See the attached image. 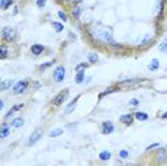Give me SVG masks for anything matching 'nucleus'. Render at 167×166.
Listing matches in <instances>:
<instances>
[{
	"label": "nucleus",
	"instance_id": "4be33fe9",
	"mask_svg": "<svg viewBox=\"0 0 167 166\" xmlns=\"http://www.w3.org/2000/svg\"><path fill=\"white\" fill-rule=\"evenodd\" d=\"M99 157H100V159L102 160H108L110 159V157H111V154L108 151H103L102 153H100Z\"/></svg>",
	"mask_w": 167,
	"mask_h": 166
},
{
	"label": "nucleus",
	"instance_id": "9d476101",
	"mask_svg": "<svg viewBox=\"0 0 167 166\" xmlns=\"http://www.w3.org/2000/svg\"><path fill=\"white\" fill-rule=\"evenodd\" d=\"M9 134H10L9 125H6V123H3V125H1V128H0V136H1L2 139H4V138L9 136Z\"/></svg>",
	"mask_w": 167,
	"mask_h": 166
},
{
	"label": "nucleus",
	"instance_id": "2eb2a0df",
	"mask_svg": "<svg viewBox=\"0 0 167 166\" xmlns=\"http://www.w3.org/2000/svg\"><path fill=\"white\" fill-rule=\"evenodd\" d=\"M23 125H24V120L21 119V118H15V119H13L12 122V125L15 128L21 127Z\"/></svg>",
	"mask_w": 167,
	"mask_h": 166
},
{
	"label": "nucleus",
	"instance_id": "a211bd4d",
	"mask_svg": "<svg viewBox=\"0 0 167 166\" xmlns=\"http://www.w3.org/2000/svg\"><path fill=\"white\" fill-rule=\"evenodd\" d=\"M23 106H24V105H15V106H13V107L12 109H11V110H10L9 112H8V113H7V115H6V116H5V118H10V117H11V116H12V115H13V112H16L17 110H19V109H20V108H22V107H23Z\"/></svg>",
	"mask_w": 167,
	"mask_h": 166
},
{
	"label": "nucleus",
	"instance_id": "423d86ee",
	"mask_svg": "<svg viewBox=\"0 0 167 166\" xmlns=\"http://www.w3.org/2000/svg\"><path fill=\"white\" fill-rule=\"evenodd\" d=\"M156 161L158 163H163L167 159V151L164 148H160L156 152L155 156Z\"/></svg>",
	"mask_w": 167,
	"mask_h": 166
},
{
	"label": "nucleus",
	"instance_id": "c85d7f7f",
	"mask_svg": "<svg viewBox=\"0 0 167 166\" xmlns=\"http://www.w3.org/2000/svg\"><path fill=\"white\" fill-rule=\"evenodd\" d=\"M39 8H44V6L46 5V0H37L36 1Z\"/></svg>",
	"mask_w": 167,
	"mask_h": 166
},
{
	"label": "nucleus",
	"instance_id": "b1692460",
	"mask_svg": "<svg viewBox=\"0 0 167 166\" xmlns=\"http://www.w3.org/2000/svg\"><path fill=\"white\" fill-rule=\"evenodd\" d=\"M52 26L55 28V30H56V32H61L62 30H64L63 24L59 23V22H52Z\"/></svg>",
	"mask_w": 167,
	"mask_h": 166
},
{
	"label": "nucleus",
	"instance_id": "6e6552de",
	"mask_svg": "<svg viewBox=\"0 0 167 166\" xmlns=\"http://www.w3.org/2000/svg\"><path fill=\"white\" fill-rule=\"evenodd\" d=\"M114 131V126L111 122H104L103 123V133L104 134H110Z\"/></svg>",
	"mask_w": 167,
	"mask_h": 166
},
{
	"label": "nucleus",
	"instance_id": "6ab92c4d",
	"mask_svg": "<svg viewBox=\"0 0 167 166\" xmlns=\"http://www.w3.org/2000/svg\"><path fill=\"white\" fill-rule=\"evenodd\" d=\"M87 59H88V61L92 64L97 63V62L99 61V57L96 53H89V54L87 55Z\"/></svg>",
	"mask_w": 167,
	"mask_h": 166
},
{
	"label": "nucleus",
	"instance_id": "5701e85b",
	"mask_svg": "<svg viewBox=\"0 0 167 166\" xmlns=\"http://www.w3.org/2000/svg\"><path fill=\"white\" fill-rule=\"evenodd\" d=\"M158 49H160L161 52L166 53L167 54V40H164L161 42V43L160 44V46H158Z\"/></svg>",
	"mask_w": 167,
	"mask_h": 166
},
{
	"label": "nucleus",
	"instance_id": "9b49d317",
	"mask_svg": "<svg viewBox=\"0 0 167 166\" xmlns=\"http://www.w3.org/2000/svg\"><path fill=\"white\" fill-rule=\"evenodd\" d=\"M43 50H44V46H42L40 44H35L32 47V52L35 55H39L40 53L43 52Z\"/></svg>",
	"mask_w": 167,
	"mask_h": 166
},
{
	"label": "nucleus",
	"instance_id": "7ed1b4c3",
	"mask_svg": "<svg viewBox=\"0 0 167 166\" xmlns=\"http://www.w3.org/2000/svg\"><path fill=\"white\" fill-rule=\"evenodd\" d=\"M2 36L7 42H13L15 39V33L11 27H5L2 30Z\"/></svg>",
	"mask_w": 167,
	"mask_h": 166
},
{
	"label": "nucleus",
	"instance_id": "f257e3e1",
	"mask_svg": "<svg viewBox=\"0 0 167 166\" xmlns=\"http://www.w3.org/2000/svg\"><path fill=\"white\" fill-rule=\"evenodd\" d=\"M43 133H44V132H43V130H42L41 128L35 129V130L33 131V133L30 135V137L29 139V142H28V144H29L30 146L35 144V143L41 139V137L43 136Z\"/></svg>",
	"mask_w": 167,
	"mask_h": 166
},
{
	"label": "nucleus",
	"instance_id": "1a4fd4ad",
	"mask_svg": "<svg viewBox=\"0 0 167 166\" xmlns=\"http://www.w3.org/2000/svg\"><path fill=\"white\" fill-rule=\"evenodd\" d=\"M15 83L13 80H3L1 82V84H0V90L1 91H4L6 90V89L10 88L11 86H13V84Z\"/></svg>",
	"mask_w": 167,
	"mask_h": 166
},
{
	"label": "nucleus",
	"instance_id": "f704fd0d",
	"mask_svg": "<svg viewBox=\"0 0 167 166\" xmlns=\"http://www.w3.org/2000/svg\"><path fill=\"white\" fill-rule=\"evenodd\" d=\"M162 118H163V119H166V118H167V112H165V113L162 115Z\"/></svg>",
	"mask_w": 167,
	"mask_h": 166
},
{
	"label": "nucleus",
	"instance_id": "c756f323",
	"mask_svg": "<svg viewBox=\"0 0 167 166\" xmlns=\"http://www.w3.org/2000/svg\"><path fill=\"white\" fill-rule=\"evenodd\" d=\"M52 64H53V62H51V63H48V64H44V65H42V66L40 67V69H41L42 70H43V69H47V67H50Z\"/></svg>",
	"mask_w": 167,
	"mask_h": 166
},
{
	"label": "nucleus",
	"instance_id": "393cba45",
	"mask_svg": "<svg viewBox=\"0 0 167 166\" xmlns=\"http://www.w3.org/2000/svg\"><path fill=\"white\" fill-rule=\"evenodd\" d=\"M80 13H81V9L79 7H75L74 9H73V16H74V18H79V16H80Z\"/></svg>",
	"mask_w": 167,
	"mask_h": 166
},
{
	"label": "nucleus",
	"instance_id": "aec40b11",
	"mask_svg": "<svg viewBox=\"0 0 167 166\" xmlns=\"http://www.w3.org/2000/svg\"><path fill=\"white\" fill-rule=\"evenodd\" d=\"M84 70H81V71H79L77 73V75H76V78H75L76 83L81 84L82 82L84 81Z\"/></svg>",
	"mask_w": 167,
	"mask_h": 166
},
{
	"label": "nucleus",
	"instance_id": "bb28decb",
	"mask_svg": "<svg viewBox=\"0 0 167 166\" xmlns=\"http://www.w3.org/2000/svg\"><path fill=\"white\" fill-rule=\"evenodd\" d=\"M120 157L121 159H126L127 157H128V152L126 150H121L120 151Z\"/></svg>",
	"mask_w": 167,
	"mask_h": 166
},
{
	"label": "nucleus",
	"instance_id": "72a5a7b5",
	"mask_svg": "<svg viewBox=\"0 0 167 166\" xmlns=\"http://www.w3.org/2000/svg\"><path fill=\"white\" fill-rule=\"evenodd\" d=\"M3 107H4V102H3V100H1V109H3Z\"/></svg>",
	"mask_w": 167,
	"mask_h": 166
},
{
	"label": "nucleus",
	"instance_id": "f3484780",
	"mask_svg": "<svg viewBox=\"0 0 167 166\" xmlns=\"http://www.w3.org/2000/svg\"><path fill=\"white\" fill-rule=\"evenodd\" d=\"M135 117H136V119L139 121H145L148 119V115L146 113H144V112H137V113L135 114Z\"/></svg>",
	"mask_w": 167,
	"mask_h": 166
},
{
	"label": "nucleus",
	"instance_id": "2f4dec72",
	"mask_svg": "<svg viewBox=\"0 0 167 166\" xmlns=\"http://www.w3.org/2000/svg\"><path fill=\"white\" fill-rule=\"evenodd\" d=\"M160 145V143H154V144H152V145H150L149 147H147V150H149V149H152V148H154V147H157V146Z\"/></svg>",
	"mask_w": 167,
	"mask_h": 166
},
{
	"label": "nucleus",
	"instance_id": "7c9ffc66",
	"mask_svg": "<svg viewBox=\"0 0 167 166\" xmlns=\"http://www.w3.org/2000/svg\"><path fill=\"white\" fill-rule=\"evenodd\" d=\"M129 103H130V105H137L139 103V101L137 99H133V100L130 101Z\"/></svg>",
	"mask_w": 167,
	"mask_h": 166
},
{
	"label": "nucleus",
	"instance_id": "a878e982",
	"mask_svg": "<svg viewBox=\"0 0 167 166\" xmlns=\"http://www.w3.org/2000/svg\"><path fill=\"white\" fill-rule=\"evenodd\" d=\"M7 55H8V49L4 46H1V54H0V57H1V59H4Z\"/></svg>",
	"mask_w": 167,
	"mask_h": 166
},
{
	"label": "nucleus",
	"instance_id": "412c9836",
	"mask_svg": "<svg viewBox=\"0 0 167 166\" xmlns=\"http://www.w3.org/2000/svg\"><path fill=\"white\" fill-rule=\"evenodd\" d=\"M12 4H13V0H1V2H0V7L3 10H5V9H7V8H9Z\"/></svg>",
	"mask_w": 167,
	"mask_h": 166
},
{
	"label": "nucleus",
	"instance_id": "cd10ccee",
	"mask_svg": "<svg viewBox=\"0 0 167 166\" xmlns=\"http://www.w3.org/2000/svg\"><path fill=\"white\" fill-rule=\"evenodd\" d=\"M58 16H59V17H60L63 21H67V15L65 14V13L61 12V11H60V12H58Z\"/></svg>",
	"mask_w": 167,
	"mask_h": 166
},
{
	"label": "nucleus",
	"instance_id": "20e7f679",
	"mask_svg": "<svg viewBox=\"0 0 167 166\" xmlns=\"http://www.w3.org/2000/svg\"><path fill=\"white\" fill-rule=\"evenodd\" d=\"M67 97H69V90H67V89H65V90L61 91L60 93L56 95L54 100H53V103L57 106L61 105L62 103L67 99Z\"/></svg>",
	"mask_w": 167,
	"mask_h": 166
},
{
	"label": "nucleus",
	"instance_id": "473e14b6",
	"mask_svg": "<svg viewBox=\"0 0 167 166\" xmlns=\"http://www.w3.org/2000/svg\"><path fill=\"white\" fill-rule=\"evenodd\" d=\"M80 66H81V67H87V65H86V64H81ZM79 69H80V67H77V69H76L78 70Z\"/></svg>",
	"mask_w": 167,
	"mask_h": 166
},
{
	"label": "nucleus",
	"instance_id": "4468645a",
	"mask_svg": "<svg viewBox=\"0 0 167 166\" xmlns=\"http://www.w3.org/2000/svg\"><path fill=\"white\" fill-rule=\"evenodd\" d=\"M158 67H160V62H158V59H153L152 62L148 66V69H149V70L155 71V70H157L158 69Z\"/></svg>",
	"mask_w": 167,
	"mask_h": 166
},
{
	"label": "nucleus",
	"instance_id": "dca6fc26",
	"mask_svg": "<svg viewBox=\"0 0 167 166\" xmlns=\"http://www.w3.org/2000/svg\"><path fill=\"white\" fill-rule=\"evenodd\" d=\"M64 133V130L61 128H55L53 129V130H51L50 132V138H57L59 137L60 135H62Z\"/></svg>",
	"mask_w": 167,
	"mask_h": 166
},
{
	"label": "nucleus",
	"instance_id": "0eeeda50",
	"mask_svg": "<svg viewBox=\"0 0 167 166\" xmlns=\"http://www.w3.org/2000/svg\"><path fill=\"white\" fill-rule=\"evenodd\" d=\"M98 37L101 39V40H104V41H111L112 40V34L111 32H108V30H101L100 32L98 33Z\"/></svg>",
	"mask_w": 167,
	"mask_h": 166
},
{
	"label": "nucleus",
	"instance_id": "39448f33",
	"mask_svg": "<svg viewBox=\"0 0 167 166\" xmlns=\"http://www.w3.org/2000/svg\"><path fill=\"white\" fill-rule=\"evenodd\" d=\"M65 74H66V69H65V67H58L57 69H55L54 73H53V79H54L55 82H57V83H61V82L64 81Z\"/></svg>",
	"mask_w": 167,
	"mask_h": 166
},
{
	"label": "nucleus",
	"instance_id": "f03ea898",
	"mask_svg": "<svg viewBox=\"0 0 167 166\" xmlns=\"http://www.w3.org/2000/svg\"><path fill=\"white\" fill-rule=\"evenodd\" d=\"M28 86H29V82L26 80H21L17 82L13 86V93L15 94H21L26 90Z\"/></svg>",
	"mask_w": 167,
	"mask_h": 166
},
{
	"label": "nucleus",
	"instance_id": "f8f14e48",
	"mask_svg": "<svg viewBox=\"0 0 167 166\" xmlns=\"http://www.w3.org/2000/svg\"><path fill=\"white\" fill-rule=\"evenodd\" d=\"M120 121L121 123H125V125H131L133 122V117L131 114H126V115H123L120 118Z\"/></svg>",
	"mask_w": 167,
	"mask_h": 166
},
{
	"label": "nucleus",
	"instance_id": "ddd939ff",
	"mask_svg": "<svg viewBox=\"0 0 167 166\" xmlns=\"http://www.w3.org/2000/svg\"><path fill=\"white\" fill-rule=\"evenodd\" d=\"M77 100H78V98H76V99L73 101V102H71L69 105H67V107L66 108V110H65V113H66L67 115L70 114L71 112L74 111V109L76 107V103H77Z\"/></svg>",
	"mask_w": 167,
	"mask_h": 166
}]
</instances>
